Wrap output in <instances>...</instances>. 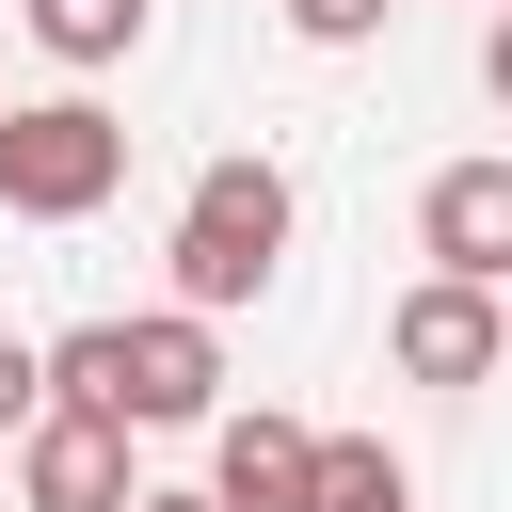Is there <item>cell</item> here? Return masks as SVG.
I'll return each mask as SVG.
<instances>
[{
  "label": "cell",
  "instance_id": "5",
  "mask_svg": "<svg viewBox=\"0 0 512 512\" xmlns=\"http://www.w3.org/2000/svg\"><path fill=\"white\" fill-rule=\"evenodd\" d=\"M144 480H128V416H80V400H48L32 432H16V512H128Z\"/></svg>",
  "mask_w": 512,
  "mask_h": 512
},
{
  "label": "cell",
  "instance_id": "8",
  "mask_svg": "<svg viewBox=\"0 0 512 512\" xmlns=\"http://www.w3.org/2000/svg\"><path fill=\"white\" fill-rule=\"evenodd\" d=\"M16 16H32V48H48L64 80H96V64L144 48V0H16Z\"/></svg>",
  "mask_w": 512,
  "mask_h": 512
},
{
  "label": "cell",
  "instance_id": "2",
  "mask_svg": "<svg viewBox=\"0 0 512 512\" xmlns=\"http://www.w3.org/2000/svg\"><path fill=\"white\" fill-rule=\"evenodd\" d=\"M288 224H304V192H288V160H208L192 192H176V304L192 320H224V304H256L272 272H288Z\"/></svg>",
  "mask_w": 512,
  "mask_h": 512
},
{
  "label": "cell",
  "instance_id": "3",
  "mask_svg": "<svg viewBox=\"0 0 512 512\" xmlns=\"http://www.w3.org/2000/svg\"><path fill=\"white\" fill-rule=\"evenodd\" d=\"M128 192V128L96 96H0V208L16 224H96Z\"/></svg>",
  "mask_w": 512,
  "mask_h": 512
},
{
  "label": "cell",
  "instance_id": "1",
  "mask_svg": "<svg viewBox=\"0 0 512 512\" xmlns=\"http://www.w3.org/2000/svg\"><path fill=\"white\" fill-rule=\"evenodd\" d=\"M48 400H80V416H128V432H192V416H224V336H208L192 304L80 320V336H48Z\"/></svg>",
  "mask_w": 512,
  "mask_h": 512
},
{
  "label": "cell",
  "instance_id": "11",
  "mask_svg": "<svg viewBox=\"0 0 512 512\" xmlns=\"http://www.w3.org/2000/svg\"><path fill=\"white\" fill-rule=\"evenodd\" d=\"M32 416H48V352H32V336H0V448H16Z\"/></svg>",
  "mask_w": 512,
  "mask_h": 512
},
{
  "label": "cell",
  "instance_id": "12",
  "mask_svg": "<svg viewBox=\"0 0 512 512\" xmlns=\"http://www.w3.org/2000/svg\"><path fill=\"white\" fill-rule=\"evenodd\" d=\"M128 512H224V496H208V480H144Z\"/></svg>",
  "mask_w": 512,
  "mask_h": 512
},
{
  "label": "cell",
  "instance_id": "4",
  "mask_svg": "<svg viewBox=\"0 0 512 512\" xmlns=\"http://www.w3.org/2000/svg\"><path fill=\"white\" fill-rule=\"evenodd\" d=\"M384 368H400V384H432V400L496 384V368H512V320H496V288H464V272H416V288L384 304Z\"/></svg>",
  "mask_w": 512,
  "mask_h": 512
},
{
  "label": "cell",
  "instance_id": "10",
  "mask_svg": "<svg viewBox=\"0 0 512 512\" xmlns=\"http://www.w3.org/2000/svg\"><path fill=\"white\" fill-rule=\"evenodd\" d=\"M272 16H288V32H304V48H368V32H384V16H400V0H272Z\"/></svg>",
  "mask_w": 512,
  "mask_h": 512
},
{
  "label": "cell",
  "instance_id": "7",
  "mask_svg": "<svg viewBox=\"0 0 512 512\" xmlns=\"http://www.w3.org/2000/svg\"><path fill=\"white\" fill-rule=\"evenodd\" d=\"M208 496H224V512H304V496H320V432L272 416V400L224 416V432H208Z\"/></svg>",
  "mask_w": 512,
  "mask_h": 512
},
{
  "label": "cell",
  "instance_id": "14",
  "mask_svg": "<svg viewBox=\"0 0 512 512\" xmlns=\"http://www.w3.org/2000/svg\"><path fill=\"white\" fill-rule=\"evenodd\" d=\"M496 320H512V288H496Z\"/></svg>",
  "mask_w": 512,
  "mask_h": 512
},
{
  "label": "cell",
  "instance_id": "9",
  "mask_svg": "<svg viewBox=\"0 0 512 512\" xmlns=\"http://www.w3.org/2000/svg\"><path fill=\"white\" fill-rule=\"evenodd\" d=\"M304 512H416V464L368 448V432H320V496Z\"/></svg>",
  "mask_w": 512,
  "mask_h": 512
},
{
  "label": "cell",
  "instance_id": "13",
  "mask_svg": "<svg viewBox=\"0 0 512 512\" xmlns=\"http://www.w3.org/2000/svg\"><path fill=\"white\" fill-rule=\"evenodd\" d=\"M480 80H496V112H512V0H496V32H480Z\"/></svg>",
  "mask_w": 512,
  "mask_h": 512
},
{
  "label": "cell",
  "instance_id": "6",
  "mask_svg": "<svg viewBox=\"0 0 512 512\" xmlns=\"http://www.w3.org/2000/svg\"><path fill=\"white\" fill-rule=\"evenodd\" d=\"M416 256L464 272V288H512V160H448L416 192Z\"/></svg>",
  "mask_w": 512,
  "mask_h": 512
}]
</instances>
